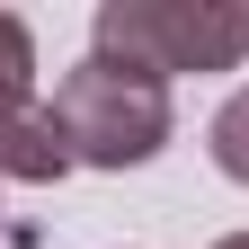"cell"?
Wrapping results in <instances>:
<instances>
[{
	"mask_svg": "<svg viewBox=\"0 0 249 249\" xmlns=\"http://www.w3.org/2000/svg\"><path fill=\"white\" fill-rule=\"evenodd\" d=\"M89 53L124 71H240L249 62V0H98Z\"/></svg>",
	"mask_w": 249,
	"mask_h": 249,
	"instance_id": "1",
	"label": "cell"
},
{
	"mask_svg": "<svg viewBox=\"0 0 249 249\" xmlns=\"http://www.w3.org/2000/svg\"><path fill=\"white\" fill-rule=\"evenodd\" d=\"M53 124H62V151L80 169H142L160 160L169 142V80L151 71H124L107 53H80L71 71L53 80Z\"/></svg>",
	"mask_w": 249,
	"mask_h": 249,
	"instance_id": "2",
	"label": "cell"
},
{
	"mask_svg": "<svg viewBox=\"0 0 249 249\" xmlns=\"http://www.w3.org/2000/svg\"><path fill=\"white\" fill-rule=\"evenodd\" d=\"M71 169V151H62V124L36 89H0V178L18 187H53Z\"/></svg>",
	"mask_w": 249,
	"mask_h": 249,
	"instance_id": "3",
	"label": "cell"
},
{
	"mask_svg": "<svg viewBox=\"0 0 249 249\" xmlns=\"http://www.w3.org/2000/svg\"><path fill=\"white\" fill-rule=\"evenodd\" d=\"M205 142H213V169L249 187V89H231V98L213 107V134H205Z\"/></svg>",
	"mask_w": 249,
	"mask_h": 249,
	"instance_id": "4",
	"label": "cell"
},
{
	"mask_svg": "<svg viewBox=\"0 0 249 249\" xmlns=\"http://www.w3.org/2000/svg\"><path fill=\"white\" fill-rule=\"evenodd\" d=\"M27 71H36V36H27L18 9H0V89H36Z\"/></svg>",
	"mask_w": 249,
	"mask_h": 249,
	"instance_id": "5",
	"label": "cell"
},
{
	"mask_svg": "<svg viewBox=\"0 0 249 249\" xmlns=\"http://www.w3.org/2000/svg\"><path fill=\"white\" fill-rule=\"evenodd\" d=\"M213 249H249V231H223V240H213Z\"/></svg>",
	"mask_w": 249,
	"mask_h": 249,
	"instance_id": "6",
	"label": "cell"
}]
</instances>
